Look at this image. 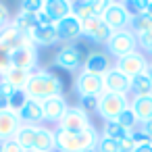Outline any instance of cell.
<instances>
[{"mask_svg": "<svg viewBox=\"0 0 152 152\" xmlns=\"http://www.w3.org/2000/svg\"><path fill=\"white\" fill-rule=\"evenodd\" d=\"M23 92L27 94V98L31 100H46V98H52V96H63V79L56 77L54 73L50 71H34L23 88Z\"/></svg>", "mask_w": 152, "mask_h": 152, "instance_id": "cell-1", "label": "cell"}, {"mask_svg": "<svg viewBox=\"0 0 152 152\" xmlns=\"http://www.w3.org/2000/svg\"><path fill=\"white\" fill-rule=\"evenodd\" d=\"M98 131L92 125L86 131H65V129H54V146L56 152H81L86 148H94L98 142Z\"/></svg>", "mask_w": 152, "mask_h": 152, "instance_id": "cell-2", "label": "cell"}, {"mask_svg": "<svg viewBox=\"0 0 152 152\" xmlns=\"http://www.w3.org/2000/svg\"><path fill=\"white\" fill-rule=\"evenodd\" d=\"M125 108H129V98L123 94H113V92H104L98 98V106H96L98 115L104 121H117Z\"/></svg>", "mask_w": 152, "mask_h": 152, "instance_id": "cell-3", "label": "cell"}, {"mask_svg": "<svg viewBox=\"0 0 152 152\" xmlns=\"http://www.w3.org/2000/svg\"><path fill=\"white\" fill-rule=\"evenodd\" d=\"M137 50V38L131 29H119V31H113L110 40L106 42V52L110 56H125L129 52Z\"/></svg>", "mask_w": 152, "mask_h": 152, "instance_id": "cell-4", "label": "cell"}, {"mask_svg": "<svg viewBox=\"0 0 152 152\" xmlns=\"http://www.w3.org/2000/svg\"><path fill=\"white\" fill-rule=\"evenodd\" d=\"M148 67H150V61L146 58V54L142 50H133V52H129V54H125V56H121V58L115 61V69L121 71L129 79L135 77V75L146 73Z\"/></svg>", "mask_w": 152, "mask_h": 152, "instance_id": "cell-5", "label": "cell"}, {"mask_svg": "<svg viewBox=\"0 0 152 152\" xmlns=\"http://www.w3.org/2000/svg\"><path fill=\"white\" fill-rule=\"evenodd\" d=\"M102 19H104V23L113 31H119V29H129L131 27L133 15L127 9V4H123V2H108V9L104 11Z\"/></svg>", "mask_w": 152, "mask_h": 152, "instance_id": "cell-6", "label": "cell"}, {"mask_svg": "<svg viewBox=\"0 0 152 152\" xmlns=\"http://www.w3.org/2000/svg\"><path fill=\"white\" fill-rule=\"evenodd\" d=\"M81 36L86 40H90L92 44H104L110 40L113 29L104 23L102 17H90L86 21H81Z\"/></svg>", "mask_w": 152, "mask_h": 152, "instance_id": "cell-7", "label": "cell"}, {"mask_svg": "<svg viewBox=\"0 0 152 152\" xmlns=\"http://www.w3.org/2000/svg\"><path fill=\"white\" fill-rule=\"evenodd\" d=\"M11 63H13L15 69H21V71H27V73L38 71V48L27 40L21 48H17L11 54Z\"/></svg>", "mask_w": 152, "mask_h": 152, "instance_id": "cell-8", "label": "cell"}, {"mask_svg": "<svg viewBox=\"0 0 152 152\" xmlns=\"http://www.w3.org/2000/svg\"><path fill=\"white\" fill-rule=\"evenodd\" d=\"M90 127H92L90 115L81 106H69L63 119L58 121V129H65V131H86Z\"/></svg>", "mask_w": 152, "mask_h": 152, "instance_id": "cell-9", "label": "cell"}, {"mask_svg": "<svg viewBox=\"0 0 152 152\" xmlns=\"http://www.w3.org/2000/svg\"><path fill=\"white\" fill-rule=\"evenodd\" d=\"M54 65L65 69V71H77L83 67V52L75 44H65L56 54H54Z\"/></svg>", "mask_w": 152, "mask_h": 152, "instance_id": "cell-10", "label": "cell"}, {"mask_svg": "<svg viewBox=\"0 0 152 152\" xmlns=\"http://www.w3.org/2000/svg\"><path fill=\"white\" fill-rule=\"evenodd\" d=\"M75 92L79 94V98H83V96L100 98L104 94V81L100 75H92V73L81 71L75 77Z\"/></svg>", "mask_w": 152, "mask_h": 152, "instance_id": "cell-11", "label": "cell"}, {"mask_svg": "<svg viewBox=\"0 0 152 152\" xmlns=\"http://www.w3.org/2000/svg\"><path fill=\"white\" fill-rule=\"evenodd\" d=\"M54 27H56V34H58V42L73 44L75 40L81 38V21H79L75 15L65 17L63 21L54 23Z\"/></svg>", "mask_w": 152, "mask_h": 152, "instance_id": "cell-12", "label": "cell"}, {"mask_svg": "<svg viewBox=\"0 0 152 152\" xmlns=\"http://www.w3.org/2000/svg\"><path fill=\"white\" fill-rule=\"evenodd\" d=\"M40 104H42L44 121H48V123H58V121L63 119V115L67 113V108H69L65 96H52V98L42 100Z\"/></svg>", "mask_w": 152, "mask_h": 152, "instance_id": "cell-13", "label": "cell"}, {"mask_svg": "<svg viewBox=\"0 0 152 152\" xmlns=\"http://www.w3.org/2000/svg\"><path fill=\"white\" fill-rule=\"evenodd\" d=\"M102 81H104V92L123 94V96L129 94V83H131V79L125 77V75H123L121 71H117L115 67H110V69L102 75Z\"/></svg>", "mask_w": 152, "mask_h": 152, "instance_id": "cell-14", "label": "cell"}, {"mask_svg": "<svg viewBox=\"0 0 152 152\" xmlns=\"http://www.w3.org/2000/svg\"><path fill=\"white\" fill-rule=\"evenodd\" d=\"M42 11L48 15L52 23H58L65 17L73 15V2H69V0H44Z\"/></svg>", "mask_w": 152, "mask_h": 152, "instance_id": "cell-15", "label": "cell"}, {"mask_svg": "<svg viewBox=\"0 0 152 152\" xmlns=\"http://www.w3.org/2000/svg\"><path fill=\"white\" fill-rule=\"evenodd\" d=\"M19 127H21V121L17 117V113H13V110H0V142L15 140Z\"/></svg>", "mask_w": 152, "mask_h": 152, "instance_id": "cell-16", "label": "cell"}, {"mask_svg": "<svg viewBox=\"0 0 152 152\" xmlns=\"http://www.w3.org/2000/svg\"><path fill=\"white\" fill-rule=\"evenodd\" d=\"M17 117L21 121V125H40L44 121V115H42V104L38 100H31L27 98V102L17 110Z\"/></svg>", "mask_w": 152, "mask_h": 152, "instance_id": "cell-17", "label": "cell"}, {"mask_svg": "<svg viewBox=\"0 0 152 152\" xmlns=\"http://www.w3.org/2000/svg\"><path fill=\"white\" fill-rule=\"evenodd\" d=\"M29 42H31L36 48H38V46H54V44L58 42V34H56L54 23L36 27V29L29 34Z\"/></svg>", "mask_w": 152, "mask_h": 152, "instance_id": "cell-18", "label": "cell"}, {"mask_svg": "<svg viewBox=\"0 0 152 152\" xmlns=\"http://www.w3.org/2000/svg\"><path fill=\"white\" fill-rule=\"evenodd\" d=\"M108 69H110V61L102 52H90L83 58V71L86 73H92V75H100L102 77Z\"/></svg>", "mask_w": 152, "mask_h": 152, "instance_id": "cell-19", "label": "cell"}, {"mask_svg": "<svg viewBox=\"0 0 152 152\" xmlns=\"http://www.w3.org/2000/svg\"><path fill=\"white\" fill-rule=\"evenodd\" d=\"M129 108L133 110L140 123L150 121L152 119V96H133L129 100Z\"/></svg>", "mask_w": 152, "mask_h": 152, "instance_id": "cell-20", "label": "cell"}, {"mask_svg": "<svg viewBox=\"0 0 152 152\" xmlns=\"http://www.w3.org/2000/svg\"><path fill=\"white\" fill-rule=\"evenodd\" d=\"M27 40H29V38H25V36H23L19 29H15L13 25H7L2 31H0V44H2L11 54H13L17 48H21Z\"/></svg>", "mask_w": 152, "mask_h": 152, "instance_id": "cell-21", "label": "cell"}, {"mask_svg": "<svg viewBox=\"0 0 152 152\" xmlns=\"http://www.w3.org/2000/svg\"><path fill=\"white\" fill-rule=\"evenodd\" d=\"M54 131L48 127L38 125L36 129V140H34V152H54Z\"/></svg>", "mask_w": 152, "mask_h": 152, "instance_id": "cell-22", "label": "cell"}, {"mask_svg": "<svg viewBox=\"0 0 152 152\" xmlns=\"http://www.w3.org/2000/svg\"><path fill=\"white\" fill-rule=\"evenodd\" d=\"M15 29H19L25 38H29V34L38 27V23H36V15H31V13H25V11H19L17 13V17H15V21L11 23Z\"/></svg>", "mask_w": 152, "mask_h": 152, "instance_id": "cell-23", "label": "cell"}, {"mask_svg": "<svg viewBox=\"0 0 152 152\" xmlns=\"http://www.w3.org/2000/svg\"><path fill=\"white\" fill-rule=\"evenodd\" d=\"M36 129L38 125H21L17 135H15V142L23 148V152H31L34 150V140H36Z\"/></svg>", "mask_w": 152, "mask_h": 152, "instance_id": "cell-24", "label": "cell"}, {"mask_svg": "<svg viewBox=\"0 0 152 152\" xmlns=\"http://www.w3.org/2000/svg\"><path fill=\"white\" fill-rule=\"evenodd\" d=\"M129 92H133V96H152V79H150V75L142 73V75L131 77Z\"/></svg>", "mask_w": 152, "mask_h": 152, "instance_id": "cell-25", "label": "cell"}, {"mask_svg": "<svg viewBox=\"0 0 152 152\" xmlns=\"http://www.w3.org/2000/svg\"><path fill=\"white\" fill-rule=\"evenodd\" d=\"M133 131H127L125 127H121L117 121H104V127H102V135L104 137H110L115 142H121L125 137H129Z\"/></svg>", "mask_w": 152, "mask_h": 152, "instance_id": "cell-26", "label": "cell"}, {"mask_svg": "<svg viewBox=\"0 0 152 152\" xmlns=\"http://www.w3.org/2000/svg\"><path fill=\"white\" fill-rule=\"evenodd\" d=\"M29 75H31V73H27V71H21V69H15V67H13V69L2 77V79H4V81H9L15 90H23V88H25V83H27V79H29Z\"/></svg>", "mask_w": 152, "mask_h": 152, "instance_id": "cell-27", "label": "cell"}, {"mask_svg": "<svg viewBox=\"0 0 152 152\" xmlns=\"http://www.w3.org/2000/svg\"><path fill=\"white\" fill-rule=\"evenodd\" d=\"M129 29H131L135 36H142V34L150 31V29H152V17L142 15V13L133 15V21H131V27H129Z\"/></svg>", "mask_w": 152, "mask_h": 152, "instance_id": "cell-28", "label": "cell"}, {"mask_svg": "<svg viewBox=\"0 0 152 152\" xmlns=\"http://www.w3.org/2000/svg\"><path fill=\"white\" fill-rule=\"evenodd\" d=\"M73 15L79 21H86L90 17H96L94 7H92V0H81V2H73Z\"/></svg>", "mask_w": 152, "mask_h": 152, "instance_id": "cell-29", "label": "cell"}, {"mask_svg": "<svg viewBox=\"0 0 152 152\" xmlns=\"http://www.w3.org/2000/svg\"><path fill=\"white\" fill-rule=\"evenodd\" d=\"M117 123L121 125V127H125L127 131H133L135 127H137V119H135V115H133V110L131 108H125L121 115H119V119H117Z\"/></svg>", "mask_w": 152, "mask_h": 152, "instance_id": "cell-30", "label": "cell"}, {"mask_svg": "<svg viewBox=\"0 0 152 152\" xmlns=\"http://www.w3.org/2000/svg\"><path fill=\"white\" fill-rule=\"evenodd\" d=\"M25 102H27V94H25L23 90H15V92L9 96V110L17 113V110H19Z\"/></svg>", "mask_w": 152, "mask_h": 152, "instance_id": "cell-31", "label": "cell"}, {"mask_svg": "<svg viewBox=\"0 0 152 152\" xmlns=\"http://www.w3.org/2000/svg\"><path fill=\"white\" fill-rule=\"evenodd\" d=\"M96 152H121V150H119V142L100 135L98 142H96Z\"/></svg>", "mask_w": 152, "mask_h": 152, "instance_id": "cell-32", "label": "cell"}, {"mask_svg": "<svg viewBox=\"0 0 152 152\" xmlns=\"http://www.w3.org/2000/svg\"><path fill=\"white\" fill-rule=\"evenodd\" d=\"M13 69V63H11V52L0 44V77H4L9 71Z\"/></svg>", "mask_w": 152, "mask_h": 152, "instance_id": "cell-33", "label": "cell"}, {"mask_svg": "<svg viewBox=\"0 0 152 152\" xmlns=\"http://www.w3.org/2000/svg\"><path fill=\"white\" fill-rule=\"evenodd\" d=\"M19 7H21V11L36 15V13H40V11H42V7H44V0H23V2H21Z\"/></svg>", "mask_w": 152, "mask_h": 152, "instance_id": "cell-34", "label": "cell"}, {"mask_svg": "<svg viewBox=\"0 0 152 152\" xmlns=\"http://www.w3.org/2000/svg\"><path fill=\"white\" fill-rule=\"evenodd\" d=\"M7 25H11V13H9V7L4 2H0V31Z\"/></svg>", "mask_w": 152, "mask_h": 152, "instance_id": "cell-35", "label": "cell"}, {"mask_svg": "<svg viewBox=\"0 0 152 152\" xmlns=\"http://www.w3.org/2000/svg\"><path fill=\"white\" fill-rule=\"evenodd\" d=\"M79 106L88 113V110H92V108L98 106V98H94V96H83V98H79Z\"/></svg>", "mask_w": 152, "mask_h": 152, "instance_id": "cell-36", "label": "cell"}, {"mask_svg": "<svg viewBox=\"0 0 152 152\" xmlns=\"http://www.w3.org/2000/svg\"><path fill=\"white\" fill-rule=\"evenodd\" d=\"M133 148H135L133 135H129V137H125V140L119 142V150H121V152H133Z\"/></svg>", "mask_w": 152, "mask_h": 152, "instance_id": "cell-37", "label": "cell"}, {"mask_svg": "<svg viewBox=\"0 0 152 152\" xmlns=\"http://www.w3.org/2000/svg\"><path fill=\"white\" fill-rule=\"evenodd\" d=\"M92 7H94L96 17H102V15H104V11L108 9V2H106V0H92Z\"/></svg>", "mask_w": 152, "mask_h": 152, "instance_id": "cell-38", "label": "cell"}, {"mask_svg": "<svg viewBox=\"0 0 152 152\" xmlns=\"http://www.w3.org/2000/svg\"><path fill=\"white\" fill-rule=\"evenodd\" d=\"M2 152H23V148L15 140H9V142H2Z\"/></svg>", "mask_w": 152, "mask_h": 152, "instance_id": "cell-39", "label": "cell"}, {"mask_svg": "<svg viewBox=\"0 0 152 152\" xmlns=\"http://www.w3.org/2000/svg\"><path fill=\"white\" fill-rule=\"evenodd\" d=\"M0 92H2L4 96H11V94L15 92V88H13V86H11L9 81H4L2 77H0Z\"/></svg>", "mask_w": 152, "mask_h": 152, "instance_id": "cell-40", "label": "cell"}, {"mask_svg": "<svg viewBox=\"0 0 152 152\" xmlns=\"http://www.w3.org/2000/svg\"><path fill=\"white\" fill-rule=\"evenodd\" d=\"M140 125H142V129H140V131H142V133L152 142V119H150V121H146V123H140Z\"/></svg>", "mask_w": 152, "mask_h": 152, "instance_id": "cell-41", "label": "cell"}, {"mask_svg": "<svg viewBox=\"0 0 152 152\" xmlns=\"http://www.w3.org/2000/svg\"><path fill=\"white\" fill-rule=\"evenodd\" d=\"M142 15H148V17H152V0H144L142 2V11H140Z\"/></svg>", "mask_w": 152, "mask_h": 152, "instance_id": "cell-42", "label": "cell"}, {"mask_svg": "<svg viewBox=\"0 0 152 152\" xmlns=\"http://www.w3.org/2000/svg\"><path fill=\"white\" fill-rule=\"evenodd\" d=\"M133 152H152V144H135Z\"/></svg>", "mask_w": 152, "mask_h": 152, "instance_id": "cell-43", "label": "cell"}, {"mask_svg": "<svg viewBox=\"0 0 152 152\" xmlns=\"http://www.w3.org/2000/svg\"><path fill=\"white\" fill-rule=\"evenodd\" d=\"M0 110H9V96L0 92Z\"/></svg>", "mask_w": 152, "mask_h": 152, "instance_id": "cell-44", "label": "cell"}, {"mask_svg": "<svg viewBox=\"0 0 152 152\" xmlns=\"http://www.w3.org/2000/svg\"><path fill=\"white\" fill-rule=\"evenodd\" d=\"M81 152H96V146H94V148H86V150H81Z\"/></svg>", "mask_w": 152, "mask_h": 152, "instance_id": "cell-45", "label": "cell"}, {"mask_svg": "<svg viewBox=\"0 0 152 152\" xmlns=\"http://www.w3.org/2000/svg\"><path fill=\"white\" fill-rule=\"evenodd\" d=\"M146 73H148V75H150V79H152V71H150V69H148V71H146Z\"/></svg>", "mask_w": 152, "mask_h": 152, "instance_id": "cell-46", "label": "cell"}, {"mask_svg": "<svg viewBox=\"0 0 152 152\" xmlns=\"http://www.w3.org/2000/svg\"><path fill=\"white\" fill-rule=\"evenodd\" d=\"M0 152H2V142H0Z\"/></svg>", "mask_w": 152, "mask_h": 152, "instance_id": "cell-47", "label": "cell"}, {"mask_svg": "<svg viewBox=\"0 0 152 152\" xmlns=\"http://www.w3.org/2000/svg\"><path fill=\"white\" fill-rule=\"evenodd\" d=\"M31 152H34V150H31Z\"/></svg>", "mask_w": 152, "mask_h": 152, "instance_id": "cell-48", "label": "cell"}]
</instances>
